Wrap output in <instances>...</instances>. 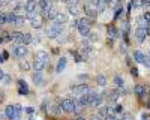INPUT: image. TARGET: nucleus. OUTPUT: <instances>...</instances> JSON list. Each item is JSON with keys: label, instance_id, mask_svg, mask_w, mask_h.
<instances>
[{"label": "nucleus", "instance_id": "obj_40", "mask_svg": "<svg viewBox=\"0 0 150 120\" xmlns=\"http://www.w3.org/2000/svg\"><path fill=\"white\" fill-rule=\"evenodd\" d=\"M140 119H141V120H149V119H150V114H149V113H143Z\"/></svg>", "mask_w": 150, "mask_h": 120}, {"label": "nucleus", "instance_id": "obj_3", "mask_svg": "<svg viewBox=\"0 0 150 120\" xmlns=\"http://www.w3.org/2000/svg\"><path fill=\"white\" fill-rule=\"evenodd\" d=\"M102 95L98 93V92H93L90 90L89 92V107H99L102 104Z\"/></svg>", "mask_w": 150, "mask_h": 120}, {"label": "nucleus", "instance_id": "obj_32", "mask_svg": "<svg viewBox=\"0 0 150 120\" xmlns=\"http://www.w3.org/2000/svg\"><path fill=\"white\" fill-rule=\"evenodd\" d=\"M71 54H74V57H75V62H77V63H80V62H83V56H80L77 51H71Z\"/></svg>", "mask_w": 150, "mask_h": 120}, {"label": "nucleus", "instance_id": "obj_18", "mask_svg": "<svg viewBox=\"0 0 150 120\" xmlns=\"http://www.w3.org/2000/svg\"><path fill=\"white\" fill-rule=\"evenodd\" d=\"M107 35H108V38H110V39H116V38H119V32H117V29H116L114 26H110V27L107 29Z\"/></svg>", "mask_w": 150, "mask_h": 120}, {"label": "nucleus", "instance_id": "obj_33", "mask_svg": "<svg viewBox=\"0 0 150 120\" xmlns=\"http://www.w3.org/2000/svg\"><path fill=\"white\" fill-rule=\"evenodd\" d=\"M87 38H89L92 42H93V41H98V33H95V32H90V35L87 36Z\"/></svg>", "mask_w": 150, "mask_h": 120}, {"label": "nucleus", "instance_id": "obj_6", "mask_svg": "<svg viewBox=\"0 0 150 120\" xmlns=\"http://www.w3.org/2000/svg\"><path fill=\"white\" fill-rule=\"evenodd\" d=\"M72 92H74V95L81 96V95H84V93H89L90 89H89V86H87V84H78V86L72 87Z\"/></svg>", "mask_w": 150, "mask_h": 120}, {"label": "nucleus", "instance_id": "obj_26", "mask_svg": "<svg viewBox=\"0 0 150 120\" xmlns=\"http://www.w3.org/2000/svg\"><path fill=\"white\" fill-rule=\"evenodd\" d=\"M119 95H120V93H119L117 90H114V92H110L107 98H108V101H110V102H116V101H117V98H119Z\"/></svg>", "mask_w": 150, "mask_h": 120}, {"label": "nucleus", "instance_id": "obj_5", "mask_svg": "<svg viewBox=\"0 0 150 120\" xmlns=\"http://www.w3.org/2000/svg\"><path fill=\"white\" fill-rule=\"evenodd\" d=\"M27 53H29V50L26 48V45H17V47H14V56L15 57H18V59H24L27 56Z\"/></svg>", "mask_w": 150, "mask_h": 120}, {"label": "nucleus", "instance_id": "obj_48", "mask_svg": "<svg viewBox=\"0 0 150 120\" xmlns=\"http://www.w3.org/2000/svg\"><path fill=\"white\" fill-rule=\"evenodd\" d=\"M147 56H149V57H150V51H149V54H147Z\"/></svg>", "mask_w": 150, "mask_h": 120}, {"label": "nucleus", "instance_id": "obj_50", "mask_svg": "<svg viewBox=\"0 0 150 120\" xmlns=\"http://www.w3.org/2000/svg\"><path fill=\"white\" fill-rule=\"evenodd\" d=\"M117 2H120V0H117Z\"/></svg>", "mask_w": 150, "mask_h": 120}, {"label": "nucleus", "instance_id": "obj_31", "mask_svg": "<svg viewBox=\"0 0 150 120\" xmlns=\"http://www.w3.org/2000/svg\"><path fill=\"white\" fill-rule=\"evenodd\" d=\"M96 83L99 84V86H105V84H107V78L104 75H98L96 77Z\"/></svg>", "mask_w": 150, "mask_h": 120}, {"label": "nucleus", "instance_id": "obj_11", "mask_svg": "<svg viewBox=\"0 0 150 120\" xmlns=\"http://www.w3.org/2000/svg\"><path fill=\"white\" fill-rule=\"evenodd\" d=\"M32 80H33V83L36 84V86H42V84H44V77L41 74V71H35Z\"/></svg>", "mask_w": 150, "mask_h": 120}, {"label": "nucleus", "instance_id": "obj_36", "mask_svg": "<svg viewBox=\"0 0 150 120\" xmlns=\"http://www.w3.org/2000/svg\"><path fill=\"white\" fill-rule=\"evenodd\" d=\"M143 65H144V66H147V68H150V57H149V56H146V57H144Z\"/></svg>", "mask_w": 150, "mask_h": 120}, {"label": "nucleus", "instance_id": "obj_44", "mask_svg": "<svg viewBox=\"0 0 150 120\" xmlns=\"http://www.w3.org/2000/svg\"><path fill=\"white\" fill-rule=\"evenodd\" d=\"M8 56H9V54H8V53H6V51H5V53H3V54H2V57H3V60H6V59H8Z\"/></svg>", "mask_w": 150, "mask_h": 120}, {"label": "nucleus", "instance_id": "obj_37", "mask_svg": "<svg viewBox=\"0 0 150 120\" xmlns=\"http://www.w3.org/2000/svg\"><path fill=\"white\" fill-rule=\"evenodd\" d=\"M3 24H6V15L0 14V26H3Z\"/></svg>", "mask_w": 150, "mask_h": 120}, {"label": "nucleus", "instance_id": "obj_13", "mask_svg": "<svg viewBox=\"0 0 150 120\" xmlns=\"http://www.w3.org/2000/svg\"><path fill=\"white\" fill-rule=\"evenodd\" d=\"M84 14H86V17H89V18L92 20V18H95V17L98 15V12H96V9L92 8L90 5H86V6H84Z\"/></svg>", "mask_w": 150, "mask_h": 120}, {"label": "nucleus", "instance_id": "obj_10", "mask_svg": "<svg viewBox=\"0 0 150 120\" xmlns=\"http://www.w3.org/2000/svg\"><path fill=\"white\" fill-rule=\"evenodd\" d=\"M68 20H69L68 14H65V12H57V15L54 18V23L56 24H66Z\"/></svg>", "mask_w": 150, "mask_h": 120}, {"label": "nucleus", "instance_id": "obj_8", "mask_svg": "<svg viewBox=\"0 0 150 120\" xmlns=\"http://www.w3.org/2000/svg\"><path fill=\"white\" fill-rule=\"evenodd\" d=\"M24 11L26 12H36L38 11V2L36 0H26V3H24Z\"/></svg>", "mask_w": 150, "mask_h": 120}, {"label": "nucleus", "instance_id": "obj_2", "mask_svg": "<svg viewBox=\"0 0 150 120\" xmlns=\"http://www.w3.org/2000/svg\"><path fill=\"white\" fill-rule=\"evenodd\" d=\"M63 26H65V24H56V23H53V24H50V26H47V29H45L47 36H48L50 39H56V38H59V36L62 35V32H63Z\"/></svg>", "mask_w": 150, "mask_h": 120}, {"label": "nucleus", "instance_id": "obj_42", "mask_svg": "<svg viewBox=\"0 0 150 120\" xmlns=\"http://www.w3.org/2000/svg\"><path fill=\"white\" fill-rule=\"evenodd\" d=\"M2 80H5V72L0 69V81H2Z\"/></svg>", "mask_w": 150, "mask_h": 120}, {"label": "nucleus", "instance_id": "obj_43", "mask_svg": "<svg viewBox=\"0 0 150 120\" xmlns=\"http://www.w3.org/2000/svg\"><path fill=\"white\" fill-rule=\"evenodd\" d=\"M143 2V6H149L150 5V0H141Z\"/></svg>", "mask_w": 150, "mask_h": 120}, {"label": "nucleus", "instance_id": "obj_9", "mask_svg": "<svg viewBox=\"0 0 150 120\" xmlns=\"http://www.w3.org/2000/svg\"><path fill=\"white\" fill-rule=\"evenodd\" d=\"M78 32H80V35L83 36V38H87V36L90 35V32H92V29H90V26H86V24H81V23H78Z\"/></svg>", "mask_w": 150, "mask_h": 120}, {"label": "nucleus", "instance_id": "obj_17", "mask_svg": "<svg viewBox=\"0 0 150 120\" xmlns=\"http://www.w3.org/2000/svg\"><path fill=\"white\" fill-rule=\"evenodd\" d=\"M30 26L33 27V29H41L42 27V20H41V17H33L32 20H30Z\"/></svg>", "mask_w": 150, "mask_h": 120}, {"label": "nucleus", "instance_id": "obj_38", "mask_svg": "<svg viewBox=\"0 0 150 120\" xmlns=\"http://www.w3.org/2000/svg\"><path fill=\"white\" fill-rule=\"evenodd\" d=\"M90 120H105V117H102L101 114H96V116H92Z\"/></svg>", "mask_w": 150, "mask_h": 120}, {"label": "nucleus", "instance_id": "obj_14", "mask_svg": "<svg viewBox=\"0 0 150 120\" xmlns=\"http://www.w3.org/2000/svg\"><path fill=\"white\" fill-rule=\"evenodd\" d=\"M45 66H47V62H45V60L35 59V62H33V69H35V71H44Z\"/></svg>", "mask_w": 150, "mask_h": 120}, {"label": "nucleus", "instance_id": "obj_46", "mask_svg": "<svg viewBox=\"0 0 150 120\" xmlns=\"http://www.w3.org/2000/svg\"><path fill=\"white\" fill-rule=\"evenodd\" d=\"M2 62H5V60H3V57H2V56H0V63H2Z\"/></svg>", "mask_w": 150, "mask_h": 120}, {"label": "nucleus", "instance_id": "obj_27", "mask_svg": "<svg viewBox=\"0 0 150 120\" xmlns=\"http://www.w3.org/2000/svg\"><path fill=\"white\" fill-rule=\"evenodd\" d=\"M141 6H143L141 0H131V3H129V9H138Z\"/></svg>", "mask_w": 150, "mask_h": 120}, {"label": "nucleus", "instance_id": "obj_4", "mask_svg": "<svg viewBox=\"0 0 150 120\" xmlns=\"http://www.w3.org/2000/svg\"><path fill=\"white\" fill-rule=\"evenodd\" d=\"M60 108H62V111H65V113H75V102L74 99H63L60 104Z\"/></svg>", "mask_w": 150, "mask_h": 120}, {"label": "nucleus", "instance_id": "obj_35", "mask_svg": "<svg viewBox=\"0 0 150 120\" xmlns=\"http://www.w3.org/2000/svg\"><path fill=\"white\" fill-rule=\"evenodd\" d=\"M143 18H144V21H146V23H149V24H150V12H144V14H143Z\"/></svg>", "mask_w": 150, "mask_h": 120}, {"label": "nucleus", "instance_id": "obj_19", "mask_svg": "<svg viewBox=\"0 0 150 120\" xmlns=\"http://www.w3.org/2000/svg\"><path fill=\"white\" fill-rule=\"evenodd\" d=\"M48 57H50L48 51H44V50L36 51V54H35V59H41V60H45V62H48Z\"/></svg>", "mask_w": 150, "mask_h": 120}, {"label": "nucleus", "instance_id": "obj_49", "mask_svg": "<svg viewBox=\"0 0 150 120\" xmlns=\"http://www.w3.org/2000/svg\"><path fill=\"white\" fill-rule=\"evenodd\" d=\"M0 3H2V0H0Z\"/></svg>", "mask_w": 150, "mask_h": 120}, {"label": "nucleus", "instance_id": "obj_41", "mask_svg": "<svg viewBox=\"0 0 150 120\" xmlns=\"http://www.w3.org/2000/svg\"><path fill=\"white\" fill-rule=\"evenodd\" d=\"M71 27H74V29H77V27H78V21H72V24H71Z\"/></svg>", "mask_w": 150, "mask_h": 120}, {"label": "nucleus", "instance_id": "obj_22", "mask_svg": "<svg viewBox=\"0 0 150 120\" xmlns=\"http://www.w3.org/2000/svg\"><path fill=\"white\" fill-rule=\"evenodd\" d=\"M33 42V36L30 33H23V39H21V44L23 45H27V44H32Z\"/></svg>", "mask_w": 150, "mask_h": 120}, {"label": "nucleus", "instance_id": "obj_24", "mask_svg": "<svg viewBox=\"0 0 150 120\" xmlns=\"http://www.w3.org/2000/svg\"><path fill=\"white\" fill-rule=\"evenodd\" d=\"M11 41H14V42H20L21 44V39H23V33L21 32H14L11 35V38H9Z\"/></svg>", "mask_w": 150, "mask_h": 120}, {"label": "nucleus", "instance_id": "obj_7", "mask_svg": "<svg viewBox=\"0 0 150 120\" xmlns=\"http://www.w3.org/2000/svg\"><path fill=\"white\" fill-rule=\"evenodd\" d=\"M146 38H147L146 29H143V27H137V29H135V39H137V42L143 44Z\"/></svg>", "mask_w": 150, "mask_h": 120}, {"label": "nucleus", "instance_id": "obj_25", "mask_svg": "<svg viewBox=\"0 0 150 120\" xmlns=\"http://www.w3.org/2000/svg\"><path fill=\"white\" fill-rule=\"evenodd\" d=\"M68 12H69L71 15H78L80 14L78 5H68Z\"/></svg>", "mask_w": 150, "mask_h": 120}, {"label": "nucleus", "instance_id": "obj_21", "mask_svg": "<svg viewBox=\"0 0 150 120\" xmlns=\"http://www.w3.org/2000/svg\"><path fill=\"white\" fill-rule=\"evenodd\" d=\"M144 57H146V56H144L140 50H135V51H134V59H135L137 63H143V62H144Z\"/></svg>", "mask_w": 150, "mask_h": 120}, {"label": "nucleus", "instance_id": "obj_12", "mask_svg": "<svg viewBox=\"0 0 150 120\" xmlns=\"http://www.w3.org/2000/svg\"><path fill=\"white\" fill-rule=\"evenodd\" d=\"M66 63H68L66 57H60V59H59L57 66H56V72H57V74H60V72H63V71H65V68H66Z\"/></svg>", "mask_w": 150, "mask_h": 120}, {"label": "nucleus", "instance_id": "obj_45", "mask_svg": "<svg viewBox=\"0 0 150 120\" xmlns=\"http://www.w3.org/2000/svg\"><path fill=\"white\" fill-rule=\"evenodd\" d=\"M26 111H27L29 114H32V113H33V108H32V107H29V108H27V110H26Z\"/></svg>", "mask_w": 150, "mask_h": 120}, {"label": "nucleus", "instance_id": "obj_23", "mask_svg": "<svg viewBox=\"0 0 150 120\" xmlns=\"http://www.w3.org/2000/svg\"><path fill=\"white\" fill-rule=\"evenodd\" d=\"M146 93V86L144 84H137L135 86V95L137 96H144Z\"/></svg>", "mask_w": 150, "mask_h": 120}, {"label": "nucleus", "instance_id": "obj_39", "mask_svg": "<svg viewBox=\"0 0 150 120\" xmlns=\"http://www.w3.org/2000/svg\"><path fill=\"white\" fill-rule=\"evenodd\" d=\"M131 74L134 77H138V69H137V68H131Z\"/></svg>", "mask_w": 150, "mask_h": 120}, {"label": "nucleus", "instance_id": "obj_30", "mask_svg": "<svg viewBox=\"0 0 150 120\" xmlns=\"http://www.w3.org/2000/svg\"><path fill=\"white\" fill-rule=\"evenodd\" d=\"M20 68H21L23 71H30L32 65L27 62V60H23V62H20Z\"/></svg>", "mask_w": 150, "mask_h": 120}, {"label": "nucleus", "instance_id": "obj_29", "mask_svg": "<svg viewBox=\"0 0 150 120\" xmlns=\"http://www.w3.org/2000/svg\"><path fill=\"white\" fill-rule=\"evenodd\" d=\"M114 84H116V87H120V89H123L125 87V81H123V78L122 77H114Z\"/></svg>", "mask_w": 150, "mask_h": 120}, {"label": "nucleus", "instance_id": "obj_15", "mask_svg": "<svg viewBox=\"0 0 150 120\" xmlns=\"http://www.w3.org/2000/svg\"><path fill=\"white\" fill-rule=\"evenodd\" d=\"M18 92L21 95H29V86L24 80H18Z\"/></svg>", "mask_w": 150, "mask_h": 120}, {"label": "nucleus", "instance_id": "obj_28", "mask_svg": "<svg viewBox=\"0 0 150 120\" xmlns=\"http://www.w3.org/2000/svg\"><path fill=\"white\" fill-rule=\"evenodd\" d=\"M111 113H112V114H116V116L122 114V113H123V107H122V105H119V104H117V105H114V107L111 108Z\"/></svg>", "mask_w": 150, "mask_h": 120}, {"label": "nucleus", "instance_id": "obj_1", "mask_svg": "<svg viewBox=\"0 0 150 120\" xmlns=\"http://www.w3.org/2000/svg\"><path fill=\"white\" fill-rule=\"evenodd\" d=\"M21 114H23V107L20 104L8 105L5 108V117H8V120H20Z\"/></svg>", "mask_w": 150, "mask_h": 120}, {"label": "nucleus", "instance_id": "obj_34", "mask_svg": "<svg viewBox=\"0 0 150 120\" xmlns=\"http://www.w3.org/2000/svg\"><path fill=\"white\" fill-rule=\"evenodd\" d=\"M120 120H132V114L131 113H123V116H122Z\"/></svg>", "mask_w": 150, "mask_h": 120}, {"label": "nucleus", "instance_id": "obj_16", "mask_svg": "<svg viewBox=\"0 0 150 120\" xmlns=\"http://www.w3.org/2000/svg\"><path fill=\"white\" fill-rule=\"evenodd\" d=\"M50 6H51V3H50L48 0H39V2H38V11L42 12V14H44V12H45Z\"/></svg>", "mask_w": 150, "mask_h": 120}, {"label": "nucleus", "instance_id": "obj_47", "mask_svg": "<svg viewBox=\"0 0 150 120\" xmlns=\"http://www.w3.org/2000/svg\"><path fill=\"white\" fill-rule=\"evenodd\" d=\"M77 120H86V119H84V117H78Z\"/></svg>", "mask_w": 150, "mask_h": 120}, {"label": "nucleus", "instance_id": "obj_20", "mask_svg": "<svg viewBox=\"0 0 150 120\" xmlns=\"http://www.w3.org/2000/svg\"><path fill=\"white\" fill-rule=\"evenodd\" d=\"M93 53V48H92V45L90 44H83V56L84 57H87V56H90Z\"/></svg>", "mask_w": 150, "mask_h": 120}]
</instances>
